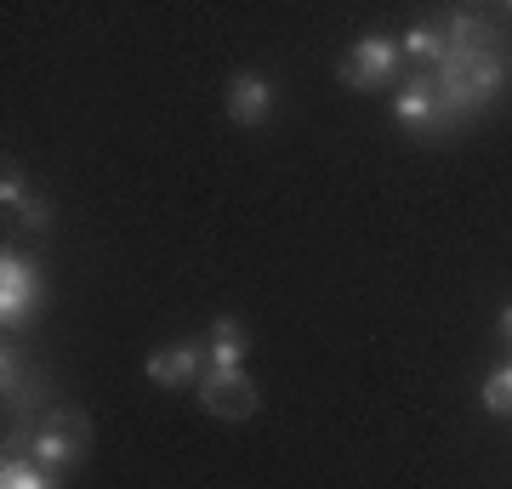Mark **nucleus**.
Listing matches in <instances>:
<instances>
[{
	"label": "nucleus",
	"instance_id": "obj_1",
	"mask_svg": "<svg viewBox=\"0 0 512 489\" xmlns=\"http://www.w3.org/2000/svg\"><path fill=\"white\" fill-rule=\"evenodd\" d=\"M507 86V63L501 52H444V63L433 69V91H439V120H461V114L484 109L495 91Z\"/></svg>",
	"mask_w": 512,
	"mask_h": 489
},
{
	"label": "nucleus",
	"instance_id": "obj_2",
	"mask_svg": "<svg viewBox=\"0 0 512 489\" xmlns=\"http://www.w3.org/2000/svg\"><path fill=\"white\" fill-rule=\"evenodd\" d=\"M86 450H92V416L86 410H74V404H57V410H46V421H40V433L29 438V450L40 467H74V461H86Z\"/></svg>",
	"mask_w": 512,
	"mask_h": 489
},
{
	"label": "nucleus",
	"instance_id": "obj_3",
	"mask_svg": "<svg viewBox=\"0 0 512 489\" xmlns=\"http://www.w3.org/2000/svg\"><path fill=\"white\" fill-rule=\"evenodd\" d=\"M399 57L404 46L387 35H359L342 52V63H336V74H342V86L348 91H382L387 80H399Z\"/></svg>",
	"mask_w": 512,
	"mask_h": 489
},
{
	"label": "nucleus",
	"instance_id": "obj_4",
	"mask_svg": "<svg viewBox=\"0 0 512 489\" xmlns=\"http://www.w3.org/2000/svg\"><path fill=\"white\" fill-rule=\"evenodd\" d=\"M262 393H256V381L245 370H217V364H205L200 376V410L217 421H251Z\"/></svg>",
	"mask_w": 512,
	"mask_h": 489
},
{
	"label": "nucleus",
	"instance_id": "obj_5",
	"mask_svg": "<svg viewBox=\"0 0 512 489\" xmlns=\"http://www.w3.org/2000/svg\"><path fill=\"white\" fill-rule=\"evenodd\" d=\"M40 290H46V285H40L35 256H23V251H6V256H0V319H6V330L35 319Z\"/></svg>",
	"mask_w": 512,
	"mask_h": 489
},
{
	"label": "nucleus",
	"instance_id": "obj_6",
	"mask_svg": "<svg viewBox=\"0 0 512 489\" xmlns=\"http://www.w3.org/2000/svg\"><path fill=\"white\" fill-rule=\"evenodd\" d=\"M222 109H228V120L245 131H256L268 114H274V80L256 69H239L234 80H228V91H222Z\"/></svg>",
	"mask_w": 512,
	"mask_h": 489
},
{
	"label": "nucleus",
	"instance_id": "obj_7",
	"mask_svg": "<svg viewBox=\"0 0 512 489\" xmlns=\"http://www.w3.org/2000/svg\"><path fill=\"white\" fill-rule=\"evenodd\" d=\"M205 342H165L160 353H148L143 376L154 381V387H194V381L205 376Z\"/></svg>",
	"mask_w": 512,
	"mask_h": 489
},
{
	"label": "nucleus",
	"instance_id": "obj_8",
	"mask_svg": "<svg viewBox=\"0 0 512 489\" xmlns=\"http://www.w3.org/2000/svg\"><path fill=\"white\" fill-rule=\"evenodd\" d=\"M393 114H399V126L421 131L439 120V91H433V74H416V80H404L399 97H393Z\"/></svg>",
	"mask_w": 512,
	"mask_h": 489
},
{
	"label": "nucleus",
	"instance_id": "obj_9",
	"mask_svg": "<svg viewBox=\"0 0 512 489\" xmlns=\"http://www.w3.org/2000/svg\"><path fill=\"white\" fill-rule=\"evenodd\" d=\"M245 353H251V330L239 325V319H217L211 336H205V359L217 364V370H245Z\"/></svg>",
	"mask_w": 512,
	"mask_h": 489
},
{
	"label": "nucleus",
	"instance_id": "obj_10",
	"mask_svg": "<svg viewBox=\"0 0 512 489\" xmlns=\"http://www.w3.org/2000/svg\"><path fill=\"white\" fill-rule=\"evenodd\" d=\"M0 489H57V484L35 455H6L0 461Z\"/></svg>",
	"mask_w": 512,
	"mask_h": 489
},
{
	"label": "nucleus",
	"instance_id": "obj_11",
	"mask_svg": "<svg viewBox=\"0 0 512 489\" xmlns=\"http://www.w3.org/2000/svg\"><path fill=\"white\" fill-rule=\"evenodd\" d=\"M478 399H484V410H490L495 421H512V359H507V364H495L490 376H484Z\"/></svg>",
	"mask_w": 512,
	"mask_h": 489
},
{
	"label": "nucleus",
	"instance_id": "obj_12",
	"mask_svg": "<svg viewBox=\"0 0 512 489\" xmlns=\"http://www.w3.org/2000/svg\"><path fill=\"white\" fill-rule=\"evenodd\" d=\"M404 52L416 57V63H433V69H439L444 63V52H450V40H444V29H433V23H416V29H410V35L399 40Z\"/></svg>",
	"mask_w": 512,
	"mask_h": 489
},
{
	"label": "nucleus",
	"instance_id": "obj_13",
	"mask_svg": "<svg viewBox=\"0 0 512 489\" xmlns=\"http://www.w3.org/2000/svg\"><path fill=\"white\" fill-rule=\"evenodd\" d=\"M29 200H35V194L23 188V171H18V165H6V177H0V205H6L12 217H18V211H23Z\"/></svg>",
	"mask_w": 512,
	"mask_h": 489
},
{
	"label": "nucleus",
	"instance_id": "obj_14",
	"mask_svg": "<svg viewBox=\"0 0 512 489\" xmlns=\"http://www.w3.org/2000/svg\"><path fill=\"white\" fill-rule=\"evenodd\" d=\"M18 222H23V228H46V222H52V217H46V200H29L18 211Z\"/></svg>",
	"mask_w": 512,
	"mask_h": 489
},
{
	"label": "nucleus",
	"instance_id": "obj_15",
	"mask_svg": "<svg viewBox=\"0 0 512 489\" xmlns=\"http://www.w3.org/2000/svg\"><path fill=\"white\" fill-rule=\"evenodd\" d=\"M501 336H507V342H512V308L501 313Z\"/></svg>",
	"mask_w": 512,
	"mask_h": 489
},
{
	"label": "nucleus",
	"instance_id": "obj_16",
	"mask_svg": "<svg viewBox=\"0 0 512 489\" xmlns=\"http://www.w3.org/2000/svg\"><path fill=\"white\" fill-rule=\"evenodd\" d=\"M507 18H512V6H507Z\"/></svg>",
	"mask_w": 512,
	"mask_h": 489
}]
</instances>
